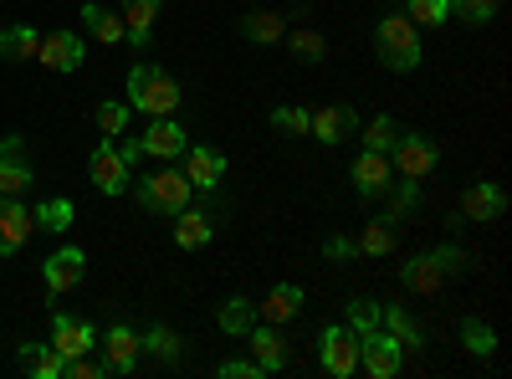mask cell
<instances>
[{"instance_id": "29", "label": "cell", "mask_w": 512, "mask_h": 379, "mask_svg": "<svg viewBox=\"0 0 512 379\" xmlns=\"http://www.w3.org/2000/svg\"><path fill=\"white\" fill-rule=\"evenodd\" d=\"M241 36L256 41V47H277V41L287 36V21H282L277 11H251V16L241 21Z\"/></svg>"}, {"instance_id": "31", "label": "cell", "mask_w": 512, "mask_h": 379, "mask_svg": "<svg viewBox=\"0 0 512 379\" xmlns=\"http://www.w3.org/2000/svg\"><path fill=\"white\" fill-rule=\"evenodd\" d=\"M31 221H36L41 231H67V226L77 221V210H72V200L52 195V200H41V205L31 210Z\"/></svg>"}, {"instance_id": "20", "label": "cell", "mask_w": 512, "mask_h": 379, "mask_svg": "<svg viewBox=\"0 0 512 379\" xmlns=\"http://www.w3.org/2000/svg\"><path fill=\"white\" fill-rule=\"evenodd\" d=\"M297 313H303V287H297V282H277L272 292H267V303L262 308H256V318H267V323H292Z\"/></svg>"}, {"instance_id": "6", "label": "cell", "mask_w": 512, "mask_h": 379, "mask_svg": "<svg viewBox=\"0 0 512 379\" xmlns=\"http://www.w3.org/2000/svg\"><path fill=\"white\" fill-rule=\"evenodd\" d=\"M400 364H405V349H400L384 328H374V333H364V339H359V369H364V374H374V379H395Z\"/></svg>"}, {"instance_id": "37", "label": "cell", "mask_w": 512, "mask_h": 379, "mask_svg": "<svg viewBox=\"0 0 512 379\" xmlns=\"http://www.w3.org/2000/svg\"><path fill=\"white\" fill-rule=\"evenodd\" d=\"M405 16L415 26H441L451 21V0H405Z\"/></svg>"}, {"instance_id": "24", "label": "cell", "mask_w": 512, "mask_h": 379, "mask_svg": "<svg viewBox=\"0 0 512 379\" xmlns=\"http://www.w3.org/2000/svg\"><path fill=\"white\" fill-rule=\"evenodd\" d=\"M210 236H216V226H210V216L205 210H180L175 216V241L185 246V251H200V246H210Z\"/></svg>"}, {"instance_id": "27", "label": "cell", "mask_w": 512, "mask_h": 379, "mask_svg": "<svg viewBox=\"0 0 512 379\" xmlns=\"http://www.w3.org/2000/svg\"><path fill=\"white\" fill-rule=\"evenodd\" d=\"M82 26H88L98 41H108V47L128 41V31H123V16H113L108 6H98V0H88V6H82Z\"/></svg>"}, {"instance_id": "12", "label": "cell", "mask_w": 512, "mask_h": 379, "mask_svg": "<svg viewBox=\"0 0 512 379\" xmlns=\"http://www.w3.org/2000/svg\"><path fill=\"white\" fill-rule=\"evenodd\" d=\"M98 349H103V369H108V374H128V369L139 364V354H144L139 333L128 328V323H113L103 339H98Z\"/></svg>"}, {"instance_id": "18", "label": "cell", "mask_w": 512, "mask_h": 379, "mask_svg": "<svg viewBox=\"0 0 512 379\" xmlns=\"http://www.w3.org/2000/svg\"><path fill=\"white\" fill-rule=\"evenodd\" d=\"M180 159H185V180H190L195 190H216V185L226 180V154H221V149L195 144V149H185Z\"/></svg>"}, {"instance_id": "36", "label": "cell", "mask_w": 512, "mask_h": 379, "mask_svg": "<svg viewBox=\"0 0 512 379\" xmlns=\"http://www.w3.org/2000/svg\"><path fill=\"white\" fill-rule=\"evenodd\" d=\"M287 41H292V57H297V62H323V57H328V41H323L313 26H297Z\"/></svg>"}, {"instance_id": "4", "label": "cell", "mask_w": 512, "mask_h": 379, "mask_svg": "<svg viewBox=\"0 0 512 379\" xmlns=\"http://www.w3.org/2000/svg\"><path fill=\"white\" fill-rule=\"evenodd\" d=\"M318 359L333 379H349L359 374V333H349L344 323H328L323 339H318Z\"/></svg>"}, {"instance_id": "28", "label": "cell", "mask_w": 512, "mask_h": 379, "mask_svg": "<svg viewBox=\"0 0 512 379\" xmlns=\"http://www.w3.org/2000/svg\"><path fill=\"white\" fill-rule=\"evenodd\" d=\"M21 364H26L36 379H67V359H62L52 344H21Z\"/></svg>"}, {"instance_id": "40", "label": "cell", "mask_w": 512, "mask_h": 379, "mask_svg": "<svg viewBox=\"0 0 512 379\" xmlns=\"http://www.w3.org/2000/svg\"><path fill=\"white\" fill-rule=\"evenodd\" d=\"M451 11H456L461 21H472V26H487V21L497 16V0H451Z\"/></svg>"}, {"instance_id": "13", "label": "cell", "mask_w": 512, "mask_h": 379, "mask_svg": "<svg viewBox=\"0 0 512 379\" xmlns=\"http://www.w3.org/2000/svg\"><path fill=\"white\" fill-rule=\"evenodd\" d=\"M41 277H47L52 298H62V292H72L82 277H88V257H82L77 246H62V251H52V257L41 262Z\"/></svg>"}, {"instance_id": "5", "label": "cell", "mask_w": 512, "mask_h": 379, "mask_svg": "<svg viewBox=\"0 0 512 379\" xmlns=\"http://www.w3.org/2000/svg\"><path fill=\"white\" fill-rule=\"evenodd\" d=\"M390 154H395L390 164L405 180H425V175L441 170V149H436V139H425V134H400Z\"/></svg>"}, {"instance_id": "16", "label": "cell", "mask_w": 512, "mask_h": 379, "mask_svg": "<svg viewBox=\"0 0 512 379\" xmlns=\"http://www.w3.org/2000/svg\"><path fill=\"white\" fill-rule=\"evenodd\" d=\"M354 129H359V113L344 108V103L308 113V134H313L318 144H344V139H354Z\"/></svg>"}, {"instance_id": "41", "label": "cell", "mask_w": 512, "mask_h": 379, "mask_svg": "<svg viewBox=\"0 0 512 379\" xmlns=\"http://www.w3.org/2000/svg\"><path fill=\"white\" fill-rule=\"evenodd\" d=\"M272 129H287V134H308V108H272Z\"/></svg>"}, {"instance_id": "39", "label": "cell", "mask_w": 512, "mask_h": 379, "mask_svg": "<svg viewBox=\"0 0 512 379\" xmlns=\"http://www.w3.org/2000/svg\"><path fill=\"white\" fill-rule=\"evenodd\" d=\"M128 113H134L128 103H103V108H98V129H103V139H118V134L128 129Z\"/></svg>"}, {"instance_id": "10", "label": "cell", "mask_w": 512, "mask_h": 379, "mask_svg": "<svg viewBox=\"0 0 512 379\" xmlns=\"http://www.w3.org/2000/svg\"><path fill=\"white\" fill-rule=\"evenodd\" d=\"M349 180H354V190H359L364 200H374V195H384V190L395 185V164H390V154L364 149V154L349 164Z\"/></svg>"}, {"instance_id": "35", "label": "cell", "mask_w": 512, "mask_h": 379, "mask_svg": "<svg viewBox=\"0 0 512 379\" xmlns=\"http://www.w3.org/2000/svg\"><path fill=\"white\" fill-rule=\"evenodd\" d=\"M379 313H384V308H379L374 298H354V303L344 308V328L364 339V333H374V328H379Z\"/></svg>"}, {"instance_id": "42", "label": "cell", "mask_w": 512, "mask_h": 379, "mask_svg": "<svg viewBox=\"0 0 512 379\" xmlns=\"http://www.w3.org/2000/svg\"><path fill=\"white\" fill-rule=\"evenodd\" d=\"M216 374L221 379H262V364H256V359H221Z\"/></svg>"}, {"instance_id": "9", "label": "cell", "mask_w": 512, "mask_h": 379, "mask_svg": "<svg viewBox=\"0 0 512 379\" xmlns=\"http://www.w3.org/2000/svg\"><path fill=\"white\" fill-rule=\"evenodd\" d=\"M31 159H26V139L21 134H6L0 139V195H21L31 190Z\"/></svg>"}, {"instance_id": "38", "label": "cell", "mask_w": 512, "mask_h": 379, "mask_svg": "<svg viewBox=\"0 0 512 379\" xmlns=\"http://www.w3.org/2000/svg\"><path fill=\"white\" fill-rule=\"evenodd\" d=\"M395 139H400V123H395V118H384V113L364 129V149H374V154H390Z\"/></svg>"}, {"instance_id": "17", "label": "cell", "mask_w": 512, "mask_h": 379, "mask_svg": "<svg viewBox=\"0 0 512 379\" xmlns=\"http://www.w3.org/2000/svg\"><path fill=\"white\" fill-rule=\"evenodd\" d=\"M139 149H144V154H154V159H180V154L190 149V134L180 129L175 118H149V129H144Z\"/></svg>"}, {"instance_id": "19", "label": "cell", "mask_w": 512, "mask_h": 379, "mask_svg": "<svg viewBox=\"0 0 512 379\" xmlns=\"http://www.w3.org/2000/svg\"><path fill=\"white\" fill-rule=\"evenodd\" d=\"M123 31L128 41H134L139 52H149V41H154V21H159V0H123Z\"/></svg>"}, {"instance_id": "44", "label": "cell", "mask_w": 512, "mask_h": 379, "mask_svg": "<svg viewBox=\"0 0 512 379\" xmlns=\"http://www.w3.org/2000/svg\"><path fill=\"white\" fill-rule=\"evenodd\" d=\"M323 257H328V262H349V257H359V241H349V236H328V241H323Z\"/></svg>"}, {"instance_id": "26", "label": "cell", "mask_w": 512, "mask_h": 379, "mask_svg": "<svg viewBox=\"0 0 512 379\" xmlns=\"http://www.w3.org/2000/svg\"><path fill=\"white\" fill-rule=\"evenodd\" d=\"M395 246H400V231H395L390 216H374V221L359 231V251H364V257H390Z\"/></svg>"}, {"instance_id": "25", "label": "cell", "mask_w": 512, "mask_h": 379, "mask_svg": "<svg viewBox=\"0 0 512 379\" xmlns=\"http://www.w3.org/2000/svg\"><path fill=\"white\" fill-rule=\"evenodd\" d=\"M139 344H144L159 364H180V359H185V339H180L169 323H154L149 333H139Z\"/></svg>"}, {"instance_id": "14", "label": "cell", "mask_w": 512, "mask_h": 379, "mask_svg": "<svg viewBox=\"0 0 512 379\" xmlns=\"http://www.w3.org/2000/svg\"><path fill=\"white\" fill-rule=\"evenodd\" d=\"M31 210L16 195H0V257H16V251L31 241Z\"/></svg>"}, {"instance_id": "21", "label": "cell", "mask_w": 512, "mask_h": 379, "mask_svg": "<svg viewBox=\"0 0 512 379\" xmlns=\"http://www.w3.org/2000/svg\"><path fill=\"white\" fill-rule=\"evenodd\" d=\"M246 339H251V359L262 364V374H277V369L287 364V339L277 333V323H267V328H251Z\"/></svg>"}, {"instance_id": "3", "label": "cell", "mask_w": 512, "mask_h": 379, "mask_svg": "<svg viewBox=\"0 0 512 379\" xmlns=\"http://www.w3.org/2000/svg\"><path fill=\"white\" fill-rule=\"evenodd\" d=\"M190 195H195V185L185 180V170H159V175L139 180V205L154 210V216H180Z\"/></svg>"}, {"instance_id": "33", "label": "cell", "mask_w": 512, "mask_h": 379, "mask_svg": "<svg viewBox=\"0 0 512 379\" xmlns=\"http://www.w3.org/2000/svg\"><path fill=\"white\" fill-rule=\"evenodd\" d=\"M251 328H256V303L231 298V303L221 308V333H231V339H246Z\"/></svg>"}, {"instance_id": "8", "label": "cell", "mask_w": 512, "mask_h": 379, "mask_svg": "<svg viewBox=\"0 0 512 379\" xmlns=\"http://www.w3.org/2000/svg\"><path fill=\"white\" fill-rule=\"evenodd\" d=\"M507 210V190L497 185V180H477V185H466V195H461V226H487V221H497Z\"/></svg>"}, {"instance_id": "2", "label": "cell", "mask_w": 512, "mask_h": 379, "mask_svg": "<svg viewBox=\"0 0 512 379\" xmlns=\"http://www.w3.org/2000/svg\"><path fill=\"white\" fill-rule=\"evenodd\" d=\"M374 52L390 72H415L420 67V36H415V21L410 16H384L374 26Z\"/></svg>"}, {"instance_id": "1", "label": "cell", "mask_w": 512, "mask_h": 379, "mask_svg": "<svg viewBox=\"0 0 512 379\" xmlns=\"http://www.w3.org/2000/svg\"><path fill=\"white\" fill-rule=\"evenodd\" d=\"M128 108H139V113H149V118H175V108H180V82L169 77L164 67L139 62L134 72H128Z\"/></svg>"}, {"instance_id": "22", "label": "cell", "mask_w": 512, "mask_h": 379, "mask_svg": "<svg viewBox=\"0 0 512 379\" xmlns=\"http://www.w3.org/2000/svg\"><path fill=\"white\" fill-rule=\"evenodd\" d=\"M400 282H405L410 292H441L446 267L436 262V251H420V257H410V262L400 267Z\"/></svg>"}, {"instance_id": "45", "label": "cell", "mask_w": 512, "mask_h": 379, "mask_svg": "<svg viewBox=\"0 0 512 379\" xmlns=\"http://www.w3.org/2000/svg\"><path fill=\"white\" fill-rule=\"evenodd\" d=\"M67 374H72V379H103L108 369H103V359H88V354H77V359H67Z\"/></svg>"}, {"instance_id": "43", "label": "cell", "mask_w": 512, "mask_h": 379, "mask_svg": "<svg viewBox=\"0 0 512 379\" xmlns=\"http://www.w3.org/2000/svg\"><path fill=\"white\" fill-rule=\"evenodd\" d=\"M436 262L446 267V277H461L466 267H472V262H466V251H461L456 241H446V246H436Z\"/></svg>"}, {"instance_id": "34", "label": "cell", "mask_w": 512, "mask_h": 379, "mask_svg": "<svg viewBox=\"0 0 512 379\" xmlns=\"http://www.w3.org/2000/svg\"><path fill=\"white\" fill-rule=\"evenodd\" d=\"M384 195H390V210H384V216H390V221L400 226V221H410V210L420 205V180H405V175H400V190L390 185Z\"/></svg>"}, {"instance_id": "30", "label": "cell", "mask_w": 512, "mask_h": 379, "mask_svg": "<svg viewBox=\"0 0 512 379\" xmlns=\"http://www.w3.org/2000/svg\"><path fill=\"white\" fill-rule=\"evenodd\" d=\"M41 47V36L31 26H0V57L6 62H31Z\"/></svg>"}, {"instance_id": "11", "label": "cell", "mask_w": 512, "mask_h": 379, "mask_svg": "<svg viewBox=\"0 0 512 379\" xmlns=\"http://www.w3.org/2000/svg\"><path fill=\"white\" fill-rule=\"evenodd\" d=\"M82 52H88V47H82V36L62 26V31H47V36H41L36 62L52 67V72H77V67H82Z\"/></svg>"}, {"instance_id": "7", "label": "cell", "mask_w": 512, "mask_h": 379, "mask_svg": "<svg viewBox=\"0 0 512 379\" xmlns=\"http://www.w3.org/2000/svg\"><path fill=\"white\" fill-rule=\"evenodd\" d=\"M88 175H93V185H98L103 195H123L128 185H134V164L113 149V139H103V144L93 149V159H88Z\"/></svg>"}, {"instance_id": "23", "label": "cell", "mask_w": 512, "mask_h": 379, "mask_svg": "<svg viewBox=\"0 0 512 379\" xmlns=\"http://www.w3.org/2000/svg\"><path fill=\"white\" fill-rule=\"evenodd\" d=\"M379 328L390 333L405 354H420V349H425V333H420V323H415L405 308H384V313H379Z\"/></svg>"}, {"instance_id": "32", "label": "cell", "mask_w": 512, "mask_h": 379, "mask_svg": "<svg viewBox=\"0 0 512 379\" xmlns=\"http://www.w3.org/2000/svg\"><path fill=\"white\" fill-rule=\"evenodd\" d=\"M461 344H466V354L492 359V354H497V333H492V323H482V318H466V323H461Z\"/></svg>"}, {"instance_id": "15", "label": "cell", "mask_w": 512, "mask_h": 379, "mask_svg": "<svg viewBox=\"0 0 512 379\" xmlns=\"http://www.w3.org/2000/svg\"><path fill=\"white\" fill-rule=\"evenodd\" d=\"M52 349H57L62 359L93 354V349H98V328H93V323H82V318L57 313V318H52Z\"/></svg>"}]
</instances>
